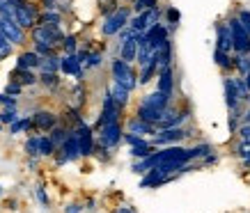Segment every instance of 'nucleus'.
<instances>
[{"mask_svg":"<svg viewBox=\"0 0 250 213\" xmlns=\"http://www.w3.org/2000/svg\"><path fill=\"white\" fill-rule=\"evenodd\" d=\"M117 7H120V0H97V9L104 19H106L108 14H113Z\"/></svg>","mask_w":250,"mask_h":213,"instance_id":"33","label":"nucleus"},{"mask_svg":"<svg viewBox=\"0 0 250 213\" xmlns=\"http://www.w3.org/2000/svg\"><path fill=\"white\" fill-rule=\"evenodd\" d=\"M0 131H2V122H0Z\"/></svg>","mask_w":250,"mask_h":213,"instance_id":"57","label":"nucleus"},{"mask_svg":"<svg viewBox=\"0 0 250 213\" xmlns=\"http://www.w3.org/2000/svg\"><path fill=\"white\" fill-rule=\"evenodd\" d=\"M39 58L35 51H21L16 58V67L19 69H39Z\"/></svg>","mask_w":250,"mask_h":213,"instance_id":"24","label":"nucleus"},{"mask_svg":"<svg viewBox=\"0 0 250 213\" xmlns=\"http://www.w3.org/2000/svg\"><path fill=\"white\" fill-rule=\"evenodd\" d=\"M161 16H163V9L156 5V7H152V9H145V12H140V14H131V19H129V23H126V25H129L133 32H145L149 25L159 23Z\"/></svg>","mask_w":250,"mask_h":213,"instance_id":"6","label":"nucleus"},{"mask_svg":"<svg viewBox=\"0 0 250 213\" xmlns=\"http://www.w3.org/2000/svg\"><path fill=\"white\" fill-rule=\"evenodd\" d=\"M115 213H138V211L131 204H120L117 209H115Z\"/></svg>","mask_w":250,"mask_h":213,"instance_id":"53","label":"nucleus"},{"mask_svg":"<svg viewBox=\"0 0 250 213\" xmlns=\"http://www.w3.org/2000/svg\"><path fill=\"white\" fill-rule=\"evenodd\" d=\"M78 140V149H81V156L87 158V156H94V129L87 126L85 122L76 124V129L71 131Z\"/></svg>","mask_w":250,"mask_h":213,"instance_id":"10","label":"nucleus"},{"mask_svg":"<svg viewBox=\"0 0 250 213\" xmlns=\"http://www.w3.org/2000/svg\"><path fill=\"white\" fill-rule=\"evenodd\" d=\"M19 119V113H16V108H5L2 113H0V122L2 124H14Z\"/></svg>","mask_w":250,"mask_h":213,"instance_id":"44","label":"nucleus"},{"mask_svg":"<svg viewBox=\"0 0 250 213\" xmlns=\"http://www.w3.org/2000/svg\"><path fill=\"white\" fill-rule=\"evenodd\" d=\"M216 48L218 51H232V35L228 23H216Z\"/></svg>","mask_w":250,"mask_h":213,"instance_id":"21","label":"nucleus"},{"mask_svg":"<svg viewBox=\"0 0 250 213\" xmlns=\"http://www.w3.org/2000/svg\"><path fill=\"white\" fill-rule=\"evenodd\" d=\"M69 133H71V131H69V129H64V126H58V124H55L53 129L48 131V137L53 140V145H55V147H60L62 142L67 140V136H69Z\"/></svg>","mask_w":250,"mask_h":213,"instance_id":"31","label":"nucleus"},{"mask_svg":"<svg viewBox=\"0 0 250 213\" xmlns=\"http://www.w3.org/2000/svg\"><path fill=\"white\" fill-rule=\"evenodd\" d=\"M126 133H136V136H154L156 133V126L154 124H147V122H143L140 117H129L126 119Z\"/></svg>","mask_w":250,"mask_h":213,"instance_id":"19","label":"nucleus"},{"mask_svg":"<svg viewBox=\"0 0 250 213\" xmlns=\"http://www.w3.org/2000/svg\"><path fill=\"white\" fill-rule=\"evenodd\" d=\"M236 136H239V140L250 142V124H241V126L236 129Z\"/></svg>","mask_w":250,"mask_h":213,"instance_id":"51","label":"nucleus"},{"mask_svg":"<svg viewBox=\"0 0 250 213\" xmlns=\"http://www.w3.org/2000/svg\"><path fill=\"white\" fill-rule=\"evenodd\" d=\"M213 152V147L211 145H195V147H190L188 149V158L190 160H195V158H205L207 154H211Z\"/></svg>","mask_w":250,"mask_h":213,"instance_id":"36","label":"nucleus"},{"mask_svg":"<svg viewBox=\"0 0 250 213\" xmlns=\"http://www.w3.org/2000/svg\"><path fill=\"white\" fill-rule=\"evenodd\" d=\"M108 94L113 97V101L122 108V110H124V108L129 106V101H131V92L126 90V87H122V85H117L115 80L110 83V87H108Z\"/></svg>","mask_w":250,"mask_h":213,"instance_id":"23","label":"nucleus"},{"mask_svg":"<svg viewBox=\"0 0 250 213\" xmlns=\"http://www.w3.org/2000/svg\"><path fill=\"white\" fill-rule=\"evenodd\" d=\"M32 119V131H39V133H48L58 124V115L51 113V110H37V113L30 117Z\"/></svg>","mask_w":250,"mask_h":213,"instance_id":"15","label":"nucleus"},{"mask_svg":"<svg viewBox=\"0 0 250 213\" xmlns=\"http://www.w3.org/2000/svg\"><path fill=\"white\" fill-rule=\"evenodd\" d=\"M213 62H216V67L223 71V74H232L234 71V64H232V55L228 51H213Z\"/></svg>","mask_w":250,"mask_h":213,"instance_id":"25","label":"nucleus"},{"mask_svg":"<svg viewBox=\"0 0 250 213\" xmlns=\"http://www.w3.org/2000/svg\"><path fill=\"white\" fill-rule=\"evenodd\" d=\"M64 213H83V204H78V202H71V204L64 206Z\"/></svg>","mask_w":250,"mask_h":213,"instance_id":"52","label":"nucleus"},{"mask_svg":"<svg viewBox=\"0 0 250 213\" xmlns=\"http://www.w3.org/2000/svg\"><path fill=\"white\" fill-rule=\"evenodd\" d=\"M60 71L67 74V76H71V78H76L78 83H83V78H85V69H83V64L78 62L76 53L60 55Z\"/></svg>","mask_w":250,"mask_h":213,"instance_id":"13","label":"nucleus"},{"mask_svg":"<svg viewBox=\"0 0 250 213\" xmlns=\"http://www.w3.org/2000/svg\"><path fill=\"white\" fill-rule=\"evenodd\" d=\"M236 21L243 25V30L250 35V9L248 7H241L239 12H236Z\"/></svg>","mask_w":250,"mask_h":213,"instance_id":"42","label":"nucleus"},{"mask_svg":"<svg viewBox=\"0 0 250 213\" xmlns=\"http://www.w3.org/2000/svg\"><path fill=\"white\" fill-rule=\"evenodd\" d=\"M62 37H64V32H62L60 28H51V25H42V23H37L35 28H30L32 44H48V46H53V48H58Z\"/></svg>","mask_w":250,"mask_h":213,"instance_id":"3","label":"nucleus"},{"mask_svg":"<svg viewBox=\"0 0 250 213\" xmlns=\"http://www.w3.org/2000/svg\"><path fill=\"white\" fill-rule=\"evenodd\" d=\"M156 152V147L152 145V140H149V142H145V145H133L129 149V154L131 156H133V158H147V156H149V154H154Z\"/></svg>","mask_w":250,"mask_h":213,"instance_id":"29","label":"nucleus"},{"mask_svg":"<svg viewBox=\"0 0 250 213\" xmlns=\"http://www.w3.org/2000/svg\"><path fill=\"white\" fill-rule=\"evenodd\" d=\"M2 195H5V191H2V186H0V197H2Z\"/></svg>","mask_w":250,"mask_h":213,"instance_id":"56","label":"nucleus"},{"mask_svg":"<svg viewBox=\"0 0 250 213\" xmlns=\"http://www.w3.org/2000/svg\"><path fill=\"white\" fill-rule=\"evenodd\" d=\"M83 209H87V211H94V209H97V202H94V199H87V204H85Z\"/></svg>","mask_w":250,"mask_h":213,"instance_id":"55","label":"nucleus"},{"mask_svg":"<svg viewBox=\"0 0 250 213\" xmlns=\"http://www.w3.org/2000/svg\"><path fill=\"white\" fill-rule=\"evenodd\" d=\"M122 142H126L129 147H133V145H145V142H149V140L143 136H136V133H124V136H122Z\"/></svg>","mask_w":250,"mask_h":213,"instance_id":"43","label":"nucleus"},{"mask_svg":"<svg viewBox=\"0 0 250 213\" xmlns=\"http://www.w3.org/2000/svg\"><path fill=\"white\" fill-rule=\"evenodd\" d=\"M60 46H62L64 53H76L78 51V37L76 35H64L62 41H60Z\"/></svg>","mask_w":250,"mask_h":213,"instance_id":"37","label":"nucleus"},{"mask_svg":"<svg viewBox=\"0 0 250 213\" xmlns=\"http://www.w3.org/2000/svg\"><path fill=\"white\" fill-rule=\"evenodd\" d=\"M55 165L60 168V165H64V163H71V160H78L81 158V149H78V140L74 133H69L67 140L62 142L58 149H55Z\"/></svg>","mask_w":250,"mask_h":213,"instance_id":"8","label":"nucleus"},{"mask_svg":"<svg viewBox=\"0 0 250 213\" xmlns=\"http://www.w3.org/2000/svg\"><path fill=\"white\" fill-rule=\"evenodd\" d=\"M228 28H229V35H232V51L250 55V35L243 30V25L236 21V16H232L228 21Z\"/></svg>","mask_w":250,"mask_h":213,"instance_id":"7","label":"nucleus"},{"mask_svg":"<svg viewBox=\"0 0 250 213\" xmlns=\"http://www.w3.org/2000/svg\"><path fill=\"white\" fill-rule=\"evenodd\" d=\"M170 28H167L163 21L154 23V25H149L147 30H145V37H147V44L152 46L154 51H161V46L166 44L167 39H170Z\"/></svg>","mask_w":250,"mask_h":213,"instance_id":"12","label":"nucleus"},{"mask_svg":"<svg viewBox=\"0 0 250 213\" xmlns=\"http://www.w3.org/2000/svg\"><path fill=\"white\" fill-rule=\"evenodd\" d=\"M39 71H51V74H58L60 71V55L53 53V55H46L39 60Z\"/></svg>","mask_w":250,"mask_h":213,"instance_id":"28","label":"nucleus"},{"mask_svg":"<svg viewBox=\"0 0 250 213\" xmlns=\"http://www.w3.org/2000/svg\"><path fill=\"white\" fill-rule=\"evenodd\" d=\"M14 53V44L9 41L2 32H0V60H5V58H9V55Z\"/></svg>","mask_w":250,"mask_h":213,"instance_id":"41","label":"nucleus"},{"mask_svg":"<svg viewBox=\"0 0 250 213\" xmlns=\"http://www.w3.org/2000/svg\"><path fill=\"white\" fill-rule=\"evenodd\" d=\"M136 37H138V32H131L129 37L117 46V58H122V60L129 62V64L136 62V55H138V39Z\"/></svg>","mask_w":250,"mask_h":213,"instance_id":"17","label":"nucleus"},{"mask_svg":"<svg viewBox=\"0 0 250 213\" xmlns=\"http://www.w3.org/2000/svg\"><path fill=\"white\" fill-rule=\"evenodd\" d=\"M136 117H140L143 122H147V124H156L166 117V110H159V108H149V106H143V103H138V108H136Z\"/></svg>","mask_w":250,"mask_h":213,"instance_id":"20","label":"nucleus"},{"mask_svg":"<svg viewBox=\"0 0 250 213\" xmlns=\"http://www.w3.org/2000/svg\"><path fill=\"white\" fill-rule=\"evenodd\" d=\"M32 51H35L39 58H46V55H53L55 53V48H53V46H48V44H35V48H32Z\"/></svg>","mask_w":250,"mask_h":213,"instance_id":"48","label":"nucleus"},{"mask_svg":"<svg viewBox=\"0 0 250 213\" xmlns=\"http://www.w3.org/2000/svg\"><path fill=\"white\" fill-rule=\"evenodd\" d=\"M232 64H234V71L239 76L250 74V55L248 53H234L232 55Z\"/></svg>","mask_w":250,"mask_h":213,"instance_id":"27","label":"nucleus"},{"mask_svg":"<svg viewBox=\"0 0 250 213\" xmlns=\"http://www.w3.org/2000/svg\"><path fill=\"white\" fill-rule=\"evenodd\" d=\"M58 147L53 145V140L48 136H39V156H53Z\"/></svg>","mask_w":250,"mask_h":213,"instance_id":"34","label":"nucleus"},{"mask_svg":"<svg viewBox=\"0 0 250 213\" xmlns=\"http://www.w3.org/2000/svg\"><path fill=\"white\" fill-rule=\"evenodd\" d=\"M32 131V119L30 117H19L14 124H9V133L12 136H19V133H30Z\"/></svg>","mask_w":250,"mask_h":213,"instance_id":"30","label":"nucleus"},{"mask_svg":"<svg viewBox=\"0 0 250 213\" xmlns=\"http://www.w3.org/2000/svg\"><path fill=\"white\" fill-rule=\"evenodd\" d=\"M37 78H39V83L44 85V87H48V90H55V87H60V76H58V74H51V71H42Z\"/></svg>","mask_w":250,"mask_h":213,"instance_id":"32","label":"nucleus"},{"mask_svg":"<svg viewBox=\"0 0 250 213\" xmlns=\"http://www.w3.org/2000/svg\"><path fill=\"white\" fill-rule=\"evenodd\" d=\"M99 133V145L106 147V149H117L122 145V136H124V129H122V122H110L106 126L97 129Z\"/></svg>","mask_w":250,"mask_h":213,"instance_id":"5","label":"nucleus"},{"mask_svg":"<svg viewBox=\"0 0 250 213\" xmlns=\"http://www.w3.org/2000/svg\"><path fill=\"white\" fill-rule=\"evenodd\" d=\"M179 19H182L179 9H174V7H167L166 9V25L170 28V30H174V28L179 25Z\"/></svg>","mask_w":250,"mask_h":213,"instance_id":"39","label":"nucleus"},{"mask_svg":"<svg viewBox=\"0 0 250 213\" xmlns=\"http://www.w3.org/2000/svg\"><path fill=\"white\" fill-rule=\"evenodd\" d=\"M9 80H16V83L23 85V87H32V85L39 83V78L35 76V71H32V69H19V67L12 71Z\"/></svg>","mask_w":250,"mask_h":213,"instance_id":"22","label":"nucleus"},{"mask_svg":"<svg viewBox=\"0 0 250 213\" xmlns=\"http://www.w3.org/2000/svg\"><path fill=\"white\" fill-rule=\"evenodd\" d=\"M241 124H250V106L243 108V113H241Z\"/></svg>","mask_w":250,"mask_h":213,"instance_id":"54","label":"nucleus"},{"mask_svg":"<svg viewBox=\"0 0 250 213\" xmlns=\"http://www.w3.org/2000/svg\"><path fill=\"white\" fill-rule=\"evenodd\" d=\"M120 2H122V0H120ZM124 2H131V0H124Z\"/></svg>","mask_w":250,"mask_h":213,"instance_id":"58","label":"nucleus"},{"mask_svg":"<svg viewBox=\"0 0 250 213\" xmlns=\"http://www.w3.org/2000/svg\"><path fill=\"white\" fill-rule=\"evenodd\" d=\"M133 5H131V12L133 14H140V12H145V9H152L159 5V0H131Z\"/></svg>","mask_w":250,"mask_h":213,"instance_id":"38","label":"nucleus"},{"mask_svg":"<svg viewBox=\"0 0 250 213\" xmlns=\"http://www.w3.org/2000/svg\"><path fill=\"white\" fill-rule=\"evenodd\" d=\"M190 136V131H184L182 126H174V129H161L152 136V145L154 147H167V145H179L182 140Z\"/></svg>","mask_w":250,"mask_h":213,"instance_id":"9","label":"nucleus"},{"mask_svg":"<svg viewBox=\"0 0 250 213\" xmlns=\"http://www.w3.org/2000/svg\"><path fill=\"white\" fill-rule=\"evenodd\" d=\"M37 23H42V25H51V28H60L62 25V14L58 12V9H44V12H39Z\"/></svg>","mask_w":250,"mask_h":213,"instance_id":"26","label":"nucleus"},{"mask_svg":"<svg viewBox=\"0 0 250 213\" xmlns=\"http://www.w3.org/2000/svg\"><path fill=\"white\" fill-rule=\"evenodd\" d=\"M131 14H133V12H131V5H120L113 14H108L106 19H104V23H101V35H104V37H115L122 28H126Z\"/></svg>","mask_w":250,"mask_h":213,"instance_id":"2","label":"nucleus"},{"mask_svg":"<svg viewBox=\"0 0 250 213\" xmlns=\"http://www.w3.org/2000/svg\"><path fill=\"white\" fill-rule=\"evenodd\" d=\"M248 106H250V99H248Z\"/></svg>","mask_w":250,"mask_h":213,"instance_id":"59","label":"nucleus"},{"mask_svg":"<svg viewBox=\"0 0 250 213\" xmlns=\"http://www.w3.org/2000/svg\"><path fill=\"white\" fill-rule=\"evenodd\" d=\"M37 19H39V7L30 0H21L19 5L14 7V21L21 25L23 30H30L37 25Z\"/></svg>","mask_w":250,"mask_h":213,"instance_id":"4","label":"nucleus"},{"mask_svg":"<svg viewBox=\"0 0 250 213\" xmlns=\"http://www.w3.org/2000/svg\"><path fill=\"white\" fill-rule=\"evenodd\" d=\"M23 149H25V154H28L30 158H42V156H39V136L28 137L25 145H23Z\"/></svg>","mask_w":250,"mask_h":213,"instance_id":"35","label":"nucleus"},{"mask_svg":"<svg viewBox=\"0 0 250 213\" xmlns=\"http://www.w3.org/2000/svg\"><path fill=\"white\" fill-rule=\"evenodd\" d=\"M74 97H76V108H81L85 103V87H83V83H78L76 87H74Z\"/></svg>","mask_w":250,"mask_h":213,"instance_id":"49","label":"nucleus"},{"mask_svg":"<svg viewBox=\"0 0 250 213\" xmlns=\"http://www.w3.org/2000/svg\"><path fill=\"white\" fill-rule=\"evenodd\" d=\"M35 195H37V199H39V204H42V206L51 204V199H48V195H46V188L42 186V183H37V186H35Z\"/></svg>","mask_w":250,"mask_h":213,"instance_id":"46","label":"nucleus"},{"mask_svg":"<svg viewBox=\"0 0 250 213\" xmlns=\"http://www.w3.org/2000/svg\"><path fill=\"white\" fill-rule=\"evenodd\" d=\"M110 76H113L115 83L122 85V87H126L129 92H133L138 87L136 69H133V64L124 62L122 58H113V60H110Z\"/></svg>","mask_w":250,"mask_h":213,"instance_id":"1","label":"nucleus"},{"mask_svg":"<svg viewBox=\"0 0 250 213\" xmlns=\"http://www.w3.org/2000/svg\"><path fill=\"white\" fill-rule=\"evenodd\" d=\"M0 30H2V35H5L14 46L25 44V30H23L14 19H0Z\"/></svg>","mask_w":250,"mask_h":213,"instance_id":"14","label":"nucleus"},{"mask_svg":"<svg viewBox=\"0 0 250 213\" xmlns=\"http://www.w3.org/2000/svg\"><path fill=\"white\" fill-rule=\"evenodd\" d=\"M0 19H14V5L9 0H0Z\"/></svg>","mask_w":250,"mask_h":213,"instance_id":"45","label":"nucleus"},{"mask_svg":"<svg viewBox=\"0 0 250 213\" xmlns=\"http://www.w3.org/2000/svg\"><path fill=\"white\" fill-rule=\"evenodd\" d=\"M101 64H104V53H99V51L92 53L90 51V55H87V60H85V64H83V69H97V67H101Z\"/></svg>","mask_w":250,"mask_h":213,"instance_id":"40","label":"nucleus"},{"mask_svg":"<svg viewBox=\"0 0 250 213\" xmlns=\"http://www.w3.org/2000/svg\"><path fill=\"white\" fill-rule=\"evenodd\" d=\"M120 117H122V108L115 103L113 97H110L108 90H106V94H104V103H101V115H99L97 124H94V131L101 129V126H106V124H110V122H120Z\"/></svg>","mask_w":250,"mask_h":213,"instance_id":"11","label":"nucleus"},{"mask_svg":"<svg viewBox=\"0 0 250 213\" xmlns=\"http://www.w3.org/2000/svg\"><path fill=\"white\" fill-rule=\"evenodd\" d=\"M156 90H161L167 97H174V67H161L156 71Z\"/></svg>","mask_w":250,"mask_h":213,"instance_id":"16","label":"nucleus"},{"mask_svg":"<svg viewBox=\"0 0 250 213\" xmlns=\"http://www.w3.org/2000/svg\"><path fill=\"white\" fill-rule=\"evenodd\" d=\"M174 97H167V94H163L161 90H154L149 92V94H145L143 99H140V103L143 106H149V108H159V110H166L170 103H172Z\"/></svg>","mask_w":250,"mask_h":213,"instance_id":"18","label":"nucleus"},{"mask_svg":"<svg viewBox=\"0 0 250 213\" xmlns=\"http://www.w3.org/2000/svg\"><path fill=\"white\" fill-rule=\"evenodd\" d=\"M0 106H5V108H16V106H19V101H16V97H9V94H0Z\"/></svg>","mask_w":250,"mask_h":213,"instance_id":"50","label":"nucleus"},{"mask_svg":"<svg viewBox=\"0 0 250 213\" xmlns=\"http://www.w3.org/2000/svg\"><path fill=\"white\" fill-rule=\"evenodd\" d=\"M5 94H9V97H21V94H23V85H19L16 80H9L7 87H5Z\"/></svg>","mask_w":250,"mask_h":213,"instance_id":"47","label":"nucleus"}]
</instances>
